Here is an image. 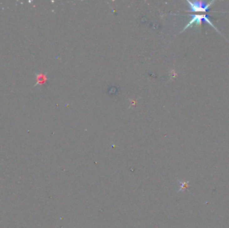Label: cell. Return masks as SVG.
Wrapping results in <instances>:
<instances>
[{
    "mask_svg": "<svg viewBox=\"0 0 229 228\" xmlns=\"http://www.w3.org/2000/svg\"><path fill=\"white\" fill-rule=\"evenodd\" d=\"M192 16V19L190 20V22H189V23L188 24V25H186V26L184 28L183 31L185 30H186L188 28H189L190 26L192 25V24H193L194 23H195V24H196V26L200 25L202 19H204V21H206L208 23H209L211 26H212V28H214V29H215V30H217V29L215 27H214V26H213V24L210 21V19H209V18H208V16L206 15H194V16Z\"/></svg>",
    "mask_w": 229,
    "mask_h": 228,
    "instance_id": "1",
    "label": "cell"
},
{
    "mask_svg": "<svg viewBox=\"0 0 229 228\" xmlns=\"http://www.w3.org/2000/svg\"><path fill=\"white\" fill-rule=\"evenodd\" d=\"M191 8V12H206L211 5L214 2H211L207 4H204L203 2H191L187 1Z\"/></svg>",
    "mask_w": 229,
    "mask_h": 228,
    "instance_id": "2",
    "label": "cell"
},
{
    "mask_svg": "<svg viewBox=\"0 0 229 228\" xmlns=\"http://www.w3.org/2000/svg\"><path fill=\"white\" fill-rule=\"evenodd\" d=\"M46 76L44 74H39L36 76V84H43L46 81Z\"/></svg>",
    "mask_w": 229,
    "mask_h": 228,
    "instance_id": "3",
    "label": "cell"
},
{
    "mask_svg": "<svg viewBox=\"0 0 229 228\" xmlns=\"http://www.w3.org/2000/svg\"><path fill=\"white\" fill-rule=\"evenodd\" d=\"M180 183V184H181V188H180V190H179V191H184V190H185V189L187 188L188 185V183L189 181H187V182H182V181H179Z\"/></svg>",
    "mask_w": 229,
    "mask_h": 228,
    "instance_id": "4",
    "label": "cell"
}]
</instances>
